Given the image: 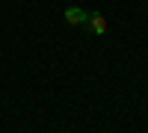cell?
<instances>
[{
  "instance_id": "cell-1",
  "label": "cell",
  "mask_w": 148,
  "mask_h": 133,
  "mask_svg": "<svg viewBox=\"0 0 148 133\" xmlns=\"http://www.w3.org/2000/svg\"><path fill=\"white\" fill-rule=\"evenodd\" d=\"M86 27H89L95 35H104V33H107V18L95 12V15H89V18H86Z\"/></svg>"
},
{
  "instance_id": "cell-2",
  "label": "cell",
  "mask_w": 148,
  "mask_h": 133,
  "mask_svg": "<svg viewBox=\"0 0 148 133\" xmlns=\"http://www.w3.org/2000/svg\"><path fill=\"white\" fill-rule=\"evenodd\" d=\"M86 18H89V15H86L83 9H77V6L65 9V24H86Z\"/></svg>"
}]
</instances>
